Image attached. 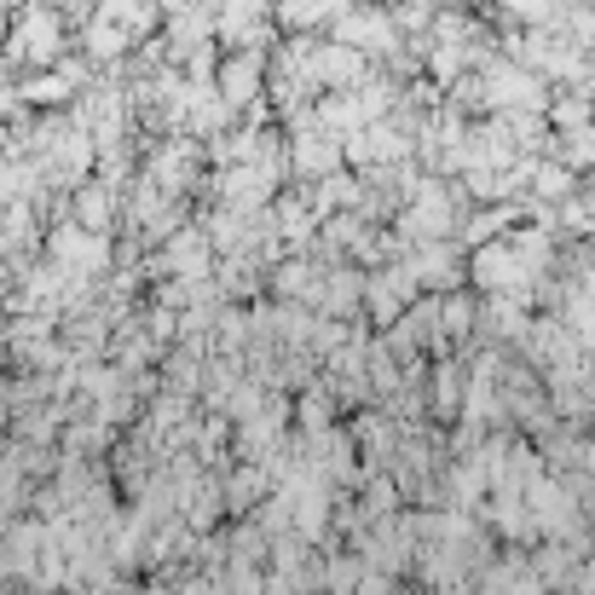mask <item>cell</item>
I'll return each mask as SVG.
<instances>
[{"mask_svg": "<svg viewBox=\"0 0 595 595\" xmlns=\"http://www.w3.org/2000/svg\"><path fill=\"white\" fill-rule=\"evenodd\" d=\"M58 52H65V24H58V12L47 7H24L12 24V40H7V58H30V65H58Z\"/></svg>", "mask_w": 595, "mask_h": 595, "instance_id": "6da1fadb", "label": "cell"}, {"mask_svg": "<svg viewBox=\"0 0 595 595\" xmlns=\"http://www.w3.org/2000/svg\"><path fill=\"white\" fill-rule=\"evenodd\" d=\"M81 81H88V65H81V58H58V70L24 81V88H18V98H24V105H52V98H58V105H65Z\"/></svg>", "mask_w": 595, "mask_h": 595, "instance_id": "7a4b0ae2", "label": "cell"}, {"mask_svg": "<svg viewBox=\"0 0 595 595\" xmlns=\"http://www.w3.org/2000/svg\"><path fill=\"white\" fill-rule=\"evenodd\" d=\"M255 81H260V65H255V58H225V70H220V98H225V105H243V98L255 93Z\"/></svg>", "mask_w": 595, "mask_h": 595, "instance_id": "3957f363", "label": "cell"}, {"mask_svg": "<svg viewBox=\"0 0 595 595\" xmlns=\"http://www.w3.org/2000/svg\"><path fill=\"white\" fill-rule=\"evenodd\" d=\"M128 30L116 24V18H105V12H93V24H88V58H116L121 47H128Z\"/></svg>", "mask_w": 595, "mask_h": 595, "instance_id": "277c9868", "label": "cell"}, {"mask_svg": "<svg viewBox=\"0 0 595 595\" xmlns=\"http://www.w3.org/2000/svg\"><path fill=\"white\" fill-rule=\"evenodd\" d=\"M81 220H88V225L110 220V186H88V191H81Z\"/></svg>", "mask_w": 595, "mask_h": 595, "instance_id": "5b68a950", "label": "cell"}, {"mask_svg": "<svg viewBox=\"0 0 595 595\" xmlns=\"http://www.w3.org/2000/svg\"><path fill=\"white\" fill-rule=\"evenodd\" d=\"M283 18H290V24H306V18H318V0H283Z\"/></svg>", "mask_w": 595, "mask_h": 595, "instance_id": "8992f818", "label": "cell"}]
</instances>
